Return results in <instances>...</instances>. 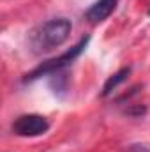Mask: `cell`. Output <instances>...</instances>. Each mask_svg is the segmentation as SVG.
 Returning a JSON list of instances; mask_svg holds the SVG:
<instances>
[{
	"label": "cell",
	"instance_id": "6da1fadb",
	"mask_svg": "<svg viewBox=\"0 0 150 152\" xmlns=\"http://www.w3.org/2000/svg\"><path fill=\"white\" fill-rule=\"evenodd\" d=\"M73 25L67 18H53L36 27L28 36V46L36 55H44L60 48L71 36Z\"/></svg>",
	"mask_w": 150,
	"mask_h": 152
},
{
	"label": "cell",
	"instance_id": "7a4b0ae2",
	"mask_svg": "<svg viewBox=\"0 0 150 152\" xmlns=\"http://www.w3.org/2000/svg\"><path fill=\"white\" fill-rule=\"evenodd\" d=\"M87 42H88V37H83L76 46H73L71 50H67L66 53H62L60 57L51 58V60L41 64L37 69H34L30 75H27V80H36V78H39V76H42V75H57V73H60L64 67H67L69 64H73V60L85 50Z\"/></svg>",
	"mask_w": 150,
	"mask_h": 152
},
{
	"label": "cell",
	"instance_id": "3957f363",
	"mask_svg": "<svg viewBox=\"0 0 150 152\" xmlns=\"http://www.w3.org/2000/svg\"><path fill=\"white\" fill-rule=\"evenodd\" d=\"M50 129V122L46 117L36 113L21 115L12 122V133L16 136H23V138H34L41 136L44 133H48Z\"/></svg>",
	"mask_w": 150,
	"mask_h": 152
},
{
	"label": "cell",
	"instance_id": "277c9868",
	"mask_svg": "<svg viewBox=\"0 0 150 152\" xmlns=\"http://www.w3.org/2000/svg\"><path fill=\"white\" fill-rule=\"evenodd\" d=\"M115 5H117V0H97L88 7V11L85 12V18L90 23H101L115 11Z\"/></svg>",
	"mask_w": 150,
	"mask_h": 152
},
{
	"label": "cell",
	"instance_id": "5b68a950",
	"mask_svg": "<svg viewBox=\"0 0 150 152\" xmlns=\"http://www.w3.org/2000/svg\"><path fill=\"white\" fill-rule=\"evenodd\" d=\"M131 73V69L129 67H124V69H120L118 73H115L113 76H110L108 80H106V83H104V87H103V96H108V94H111V90H115L125 78L127 75Z\"/></svg>",
	"mask_w": 150,
	"mask_h": 152
}]
</instances>
